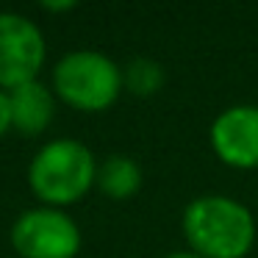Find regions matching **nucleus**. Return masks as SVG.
<instances>
[{
	"label": "nucleus",
	"mask_w": 258,
	"mask_h": 258,
	"mask_svg": "<svg viewBox=\"0 0 258 258\" xmlns=\"http://www.w3.org/2000/svg\"><path fill=\"white\" fill-rule=\"evenodd\" d=\"M122 89V67L100 50H70L53 67V92L81 111H103Z\"/></svg>",
	"instance_id": "7ed1b4c3"
},
{
	"label": "nucleus",
	"mask_w": 258,
	"mask_h": 258,
	"mask_svg": "<svg viewBox=\"0 0 258 258\" xmlns=\"http://www.w3.org/2000/svg\"><path fill=\"white\" fill-rule=\"evenodd\" d=\"M211 147L225 164L239 169L258 167V106H228L211 122Z\"/></svg>",
	"instance_id": "423d86ee"
},
{
	"label": "nucleus",
	"mask_w": 258,
	"mask_h": 258,
	"mask_svg": "<svg viewBox=\"0 0 258 258\" xmlns=\"http://www.w3.org/2000/svg\"><path fill=\"white\" fill-rule=\"evenodd\" d=\"M47 56L39 25L17 12H0V89L36 81Z\"/></svg>",
	"instance_id": "39448f33"
},
{
	"label": "nucleus",
	"mask_w": 258,
	"mask_h": 258,
	"mask_svg": "<svg viewBox=\"0 0 258 258\" xmlns=\"http://www.w3.org/2000/svg\"><path fill=\"white\" fill-rule=\"evenodd\" d=\"M183 236L203 258H244L255 241V219L228 195H203L183 208Z\"/></svg>",
	"instance_id": "f257e3e1"
},
{
	"label": "nucleus",
	"mask_w": 258,
	"mask_h": 258,
	"mask_svg": "<svg viewBox=\"0 0 258 258\" xmlns=\"http://www.w3.org/2000/svg\"><path fill=\"white\" fill-rule=\"evenodd\" d=\"M12 131V103H9V92L0 89V139Z\"/></svg>",
	"instance_id": "9d476101"
},
{
	"label": "nucleus",
	"mask_w": 258,
	"mask_h": 258,
	"mask_svg": "<svg viewBox=\"0 0 258 258\" xmlns=\"http://www.w3.org/2000/svg\"><path fill=\"white\" fill-rule=\"evenodd\" d=\"M9 103H12V128L23 136L42 134L56 117V92L39 78L9 89Z\"/></svg>",
	"instance_id": "0eeeda50"
},
{
	"label": "nucleus",
	"mask_w": 258,
	"mask_h": 258,
	"mask_svg": "<svg viewBox=\"0 0 258 258\" xmlns=\"http://www.w3.org/2000/svg\"><path fill=\"white\" fill-rule=\"evenodd\" d=\"M97 178L95 153L78 139H53L28 164V183L45 206L64 208L92 189Z\"/></svg>",
	"instance_id": "f03ea898"
},
{
	"label": "nucleus",
	"mask_w": 258,
	"mask_h": 258,
	"mask_svg": "<svg viewBox=\"0 0 258 258\" xmlns=\"http://www.w3.org/2000/svg\"><path fill=\"white\" fill-rule=\"evenodd\" d=\"M95 183L111 200H128L142 186V167L125 153H111L97 164Z\"/></svg>",
	"instance_id": "6e6552de"
},
{
	"label": "nucleus",
	"mask_w": 258,
	"mask_h": 258,
	"mask_svg": "<svg viewBox=\"0 0 258 258\" xmlns=\"http://www.w3.org/2000/svg\"><path fill=\"white\" fill-rule=\"evenodd\" d=\"M164 258H203V255H197V252H191V250H183V252H169V255H164Z\"/></svg>",
	"instance_id": "f8f14e48"
},
{
	"label": "nucleus",
	"mask_w": 258,
	"mask_h": 258,
	"mask_svg": "<svg viewBox=\"0 0 258 258\" xmlns=\"http://www.w3.org/2000/svg\"><path fill=\"white\" fill-rule=\"evenodd\" d=\"M42 9H50V12H64V9H75V3H73V0H58V3L45 0V3H42Z\"/></svg>",
	"instance_id": "9b49d317"
},
{
	"label": "nucleus",
	"mask_w": 258,
	"mask_h": 258,
	"mask_svg": "<svg viewBox=\"0 0 258 258\" xmlns=\"http://www.w3.org/2000/svg\"><path fill=\"white\" fill-rule=\"evenodd\" d=\"M122 84L128 92H134V95H139V97L156 95L164 86V67L156 58L136 56L122 67Z\"/></svg>",
	"instance_id": "1a4fd4ad"
},
{
	"label": "nucleus",
	"mask_w": 258,
	"mask_h": 258,
	"mask_svg": "<svg viewBox=\"0 0 258 258\" xmlns=\"http://www.w3.org/2000/svg\"><path fill=\"white\" fill-rule=\"evenodd\" d=\"M12 244L23 258H75L81 230L64 208L36 206L14 219Z\"/></svg>",
	"instance_id": "20e7f679"
}]
</instances>
